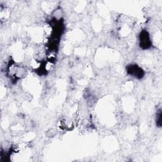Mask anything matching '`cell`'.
Returning <instances> with one entry per match:
<instances>
[{
	"instance_id": "1",
	"label": "cell",
	"mask_w": 162,
	"mask_h": 162,
	"mask_svg": "<svg viewBox=\"0 0 162 162\" xmlns=\"http://www.w3.org/2000/svg\"><path fill=\"white\" fill-rule=\"evenodd\" d=\"M141 46H146L147 48L150 46V40L146 32H143L141 34Z\"/></svg>"
}]
</instances>
